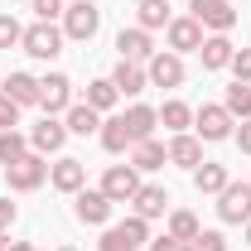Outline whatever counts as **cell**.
<instances>
[{
  "label": "cell",
  "mask_w": 251,
  "mask_h": 251,
  "mask_svg": "<svg viewBox=\"0 0 251 251\" xmlns=\"http://www.w3.org/2000/svg\"><path fill=\"white\" fill-rule=\"evenodd\" d=\"M218 218L222 222H251V184H227L218 193Z\"/></svg>",
  "instance_id": "11"
},
{
  "label": "cell",
  "mask_w": 251,
  "mask_h": 251,
  "mask_svg": "<svg viewBox=\"0 0 251 251\" xmlns=\"http://www.w3.org/2000/svg\"><path fill=\"white\" fill-rule=\"evenodd\" d=\"M20 39H25V25L15 15H0V49H15Z\"/></svg>",
  "instance_id": "32"
},
{
  "label": "cell",
  "mask_w": 251,
  "mask_h": 251,
  "mask_svg": "<svg viewBox=\"0 0 251 251\" xmlns=\"http://www.w3.org/2000/svg\"><path fill=\"white\" fill-rule=\"evenodd\" d=\"M39 106H44V116H63V111L73 106V82H68V73L39 77Z\"/></svg>",
  "instance_id": "9"
},
{
  "label": "cell",
  "mask_w": 251,
  "mask_h": 251,
  "mask_svg": "<svg viewBox=\"0 0 251 251\" xmlns=\"http://www.w3.org/2000/svg\"><path fill=\"white\" fill-rule=\"evenodd\" d=\"M188 251H227V237L222 232H198L193 242H184Z\"/></svg>",
  "instance_id": "33"
},
{
  "label": "cell",
  "mask_w": 251,
  "mask_h": 251,
  "mask_svg": "<svg viewBox=\"0 0 251 251\" xmlns=\"http://www.w3.org/2000/svg\"><path fill=\"white\" fill-rule=\"evenodd\" d=\"M49 179V159L44 155H25V159H15V164H5V184L15 188V193H34V188Z\"/></svg>",
  "instance_id": "4"
},
{
  "label": "cell",
  "mask_w": 251,
  "mask_h": 251,
  "mask_svg": "<svg viewBox=\"0 0 251 251\" xmlns=\"http://www.w3.org/2000/svg\"><path fill=\"white\" fill-rule=\"evenodd\" d=\"M63 140H68V126L58 116H44L39 126H29V150L34 155H58Z\"/></svg>",
  "instance_id": "12"
},
{
  "label": "cell",
  "mask_w": 251,
  "mask_h": 251,
  "mask_svg": "<svg viewBox=\"0 0 251 251\" xmlns=\"http://www.w3.org/2000/svg\"><path fill=\"white\" fill-rule=\"evenodd\" d=\"M222 106L232 111V121H247L251 116V82H232L227 97H222Z\"/></svg>",
  "instance_id": "29"
},
{
  "label": "cell",
  "mask_w": 251,
  "mask_h": 251,
  "mask_svg": "<svg viewBox=\"0 0 251 251\" xmlns=\"http://www.w3.org/2000/svg\"><path fill=\"white\" fill-rule=\"evenodd\" d=\"M188 15H193L203 29H213V34H227L237 25V5H232V0H188Z\"/></svg>",
  "instance_id": "5"
},
{
  "label": "cell",
  "mask_w": 251,
  "mask_h": 251,
  "mask_svg": "<svg viewBox=\"0 0 251 251\" xmlns=\"http://www.w3.org/2000/svg\"><path fill=\"white\" fill-rule=\"evenodd\" d=\"M10 227H15V203L0 198V232H10Z\"/></svg>",
  "instance_id": "39"
},
{
  "label": "cell",
  "mask_w": 251,
  "mask_h": 251,
  "mask_svg": "<svg viewBox=\"0 0 251 251\" xmlns=\"http://www.w3.org/2000/svg\"><path fill=\"white\" fill-rule=\"evenodd\" d=\"M63 126H68V135H97L101 130V111H92L87 101H77V106L63 111Z\"/></svg>",
  "instance_id": "22"
},
{
  "label": "cell",
  "mask_w": 251,
  "mask_h": 251,
  "mask_svg": "<svg viewBox=\"0 0 251 251\" xmlns=\"http://www.w3.org/2000/svg\"><path fill=\"white\" fill-rule=\"evenodd\" d=\"M34 251H39V247H34Z\"/></svg>",
  "instance_id": "44"
},
{
  "label": "cell",
  "mask_w": 251,
  "mask_h": 251,
  "mask_svg": "<svg viewBox=\"0 0 251 251\" xmlns=\"http://www.w3.org/2000/svg\"><path fill=\"white\" fill-rule=\"evenodd\" d=\"M150 251H188V247H184V242H174V237L164 232V237H155V242H150Z\"/></svg>",
  "instance_id": "38"
},
{
  "label": "cell",
  "mask_w": 251,
  "mask_h": 251,
  "mask_svg": "<svg viewBox=\"0 0 251 251\" xmlns=\"http://www.w3.org/2000/svg\"><path fill=\"white\" fill-rule=\"evenodd\" d=\"M20 49H25L29 58L49 63V58H58V53H63V29L53 25V20H34L29 29H25V39H20Z\"/></svg>",
  "instance_id": "2"
},
{
  "label": "cell",
  "mask_w": 251,
  "mask_h": 251,
  "mask_svg": "<svg viewBox=\"0 0 251 251\" xmlns=\"http://www.w3.org/2000/svg\"><path fill=\"white\" fill-rule=\"evenodd\" d=\"M130 208H135V218H164V213H169V193H164V188L159 184H140L135 188V198H130Z\"/></svg>",
  "instance_id": "18"
},
{
  "label": "cell",
  "mask_w": 251,
  "mask_h": 251,
  "mask_svg": "<svg viewBox=\"0 0 251 251\" xmlns=\"http://www.w3.org/2000/svg\"><path fill=\"white\" fill-rule=\"evenodd\" d=\"M130 164L150 174V169H164V164H169V155H164V145H159L155 135H150V140H140V145H130Z\"/></svg>",
  "instance_id": "25"
},
{
  "label": "cell",
  "mask_w": 251,
  "mask_h": 251,
  "mask_svg": "<svg viewBox=\"0 0 251 251\" xmlns=\"http://www.w3.org/2000/svg\"><path fill=\"white\" fill-rule=\"evenodd\" d=\"M49 184L58 188V193H77V188H87V164L73 155H63L58 164H49Z\"/></svg>",
  "instance_id": "13"
},
{
  "label": "cell",
  "mask_w": 251,
  "mask_h": 251,
  "mask_svg": "<svg viewBox=\"0 0 251 251\" xmlns=\"http://www.w3.org/2000/svg\"><path fill=\"white\" fill-rule=\"evenodd\" d=\"M97 140H101V150H106V155H126V150L135 145L121 116H111V121H101V130H97Z\"/></svg>",
  "instance_id": "23"
},
{
  "label": "cell",
  "mask_w": 251,
  "mask_h": 251,
  "mask_svg": "<svg viewBox=\"0 0 251 251\" xmlns=\"http://www.w3.org/2000/svg\"><path fill=\"white\" fill-rule=\"evenodd\" d=\"M116 101H121V92H116V82H111V77L87 82V106H92V111H111Z\"/></svg>",
  "instance_id": "27"
},
{
  "label": "cell",
  "mask_w": 251,
  "mask_h": 251,
  "mask_svg": "<svg viewBox=\"0 0 251 251\" xmlns=\"http://www.w3.org/2000/svg\"><path fill=\"white\" fill-rule=\"evenodd\" d=\"M5 251H34V247H29V242H10Z\"/></svg>",
  "instance_id": "40"
},
{
  "label": "cell",
  "mask_w": 251,
  "mask_h": 251,
  "mask_svg": "<svg viewBox=\"0 0 251 251\" xmlns=\"http://www.w3.org/2000/svg\"><path fill=\"white\" fill-rule=\"evenodd\" d=\"M63 251H77V247H63Z\"/></svg>",
  "instance_id": "43"
},
{
  "label": "cell",
  "mask_w": 251,
  "mask_h": 251,
  "mask_svg": "<svg viewBox=\"0 0 251 251\" xmlns=\"http://www.w3.org/2000/svg\"><path fill=\"white\" fill-rule=\"evenodd\" d=\"M0 92L10 97V101H20V106H39V77H29V73H10V77L0 82Z\"/></svg>",
  "instance_id": "21"
},
{
  "label": "cell",
  "mask_w": 251,
  "mask_h": 251,
  "mask_svg": "<svg viewBox=\"0 0 251 251\" xmlns=\"http://www.w3.org/2000/svg\"><path fill=\"white\" fill-rule=\"evenodd\" d=\"M145 242H150V222L145 218H126L101 232V251H140Z\"/></svg>",
  "instance_id": "3"
},
{
  "label": "cell",
  "mask_w": 251,
  "mask_h": 251,
  "mask_svg": "<svg viewBox=\"0 0 251 251\" xmlns=\"http://www.w3.org/2000/svg\"><path fill=\"white\" fill-rule=\"evenodd\" d=\"M232 135H237V145H242V155H251V116H247L242 126H237Z\"/></svg>",
  "instance_id": "37"
},
{
  "label": "cell",
  "mask_w": 251,
  "mask_h": 251,
  "mask_svg": "<svg viewBox=\"0 0 251 251\" xmlns=\"http://www.w3.org/2000/svg\"><path fill=\"white\" fill-rule=\"evenodd\" d=\"M20 111H25L20 101H10V97L0 92V130H15V126H20Z\"/></svg>",
  "instance_id": "34"
},
{
  "label": "cell",
  "mask_w": 251,
  "mask_h": 251,
  "mask_svg": "<svg viewBox=\"0 0 251 251\" xmlns=\"http://www.w3.org/2000/svg\"><path fill=\"white\" fill-rule=\"evenodd\" d=\"M135 188H140V169H135V164H111V169L101 174V193H106L111 203H130Z\"/></svg>",
  "instance_id": "10"
},
{
  "label": "cell",
  "mask_w": 251,
  "mask_h": 251,
  "mask_svg": "<svg viewBox=\"0 0 251 251\" xmlns=\"http://www.w3.org/2000/svg\"><path fill=\"white\" fill-rule=\"evenodd\" d=\"M227 184H232V179H227V164H213V159H203V164L193 169V188H198V193H213V198H218Z\"/></svg>",
  "instance_id": "24"
},
{
  "label": "cell",
  "mask_w": 251,
  "mask_h": 251,
  "mask_svg": "<svg viewBox=\"0 0 251 251\" xmlns=\"http://www.w3.org/2000/svg\"><path fill=\"white\" fill-rule=\"evenodd\" d=\"M169 20H174V15H169L164 0H140V5H135V25H140V29H169Z\"/></svg>",
  "instance_id": "26"
},
{
  "label": "cell",
  "mask_w": 251,
  "mask_h": 251,
  "mask_svg": "<svg viewBox=\"0 0 251 251\" xmlns=\"http://www.w3.org/2000/svg\"><path fill=\"white\" fill-rule=\"evenodd\" d=\"M232 53H237V44H232L227 34H208V39H203V49H198V58H203V68H208V73L227 68V63H232Z\"/></svg>",
  "instance_id": "20"
},
{
  "label": "cell",
  "mask_w": 251,
  "mask_h": 251,
  "mask_svg": "<svg viewBox=\"0 0 251 251\" xmlns=\"http://www.w3.org/2000/svg\"><path fill=\"white\" fill-rule=\"evenodd\" d=\"M198 232H203V227H198V218H193L188 208H174V213H169V237H174V242H193Z\"/></svg>",
  "instance_id": "31"
},
{
  "label": "cell",
  "mask_w": 251,
  "mask_h": 251,
  "mask_svg": "<svg viewBox=\"0 0 251 251\" xmlns=\"http://www.w3.org/2000/svg\"><path fill=\"white\" fill-rule=\"evenodd\" d=\"M97 29H101V10H97L92 0H68V10H63V39L92 44Z\"/></svg>",
  "instance_id": "1"
},
{
  "label": "cell",
  "mask_w": 251,
  "mask_h": 251,
  "mask_svg": "<svg viewBox=\"0 0 251 251\" xmlns=\"http://www.w3.org/2000/svg\"><path fill=\"white\" fill-rule=\"evenodd\" d=\"M159 126L174 130V135L188 130V126H193V106H188V101H164V106H159Z\"/></svg>",
  "instance_id": "28"
},
{
  "label": "cell",
  "mask_w": 251,
  "mask_h": 251,
  "mask_svg": "<svg viewBox=\"0 0 251 251\" xmlns=\"http://www.w3.org/2000/svg\"><path fill=\"white\" fill-rule=\"evenodd\" d=\"M5 247H10V242H5V232H0V251H5Z\"/></svg>",
  "instance_id": "41"
},
{
  "label": "cell",
  "mask_w": 251,
  "mask_h": 251,
  "mask_svg": "<svg viewBox=\"0 0 251 251\" xmlns=\"http://www.w3.org/2000/svg\"><path fill=\"white\" fill-rule=\"evenodd\" d=\"M227 68H232V77H237V82H251V49H237Z\"/></svg>",
  "instance_id": "35"
},
{
  "label": "cell",
  "mask_w": 251,
  "mask_h": 251,
  "mask_svg": "<svg viewBox=\"0 0 251 251\" xmlns=\"http://www.w3.org/2000/svg\"><path fill=\"white\" fill-rule=\"evenodd\" d=\"M63 10H68V0H34V15L39 20H58Z\"/></svg>",
  "instance_id": "36"
},
{
  "label": "cell",
  "mask_w": 251,
  "mask_h": 251,
  "mask_svg": "<svg viewBox=\"0 0 251 251\" xmlns=\"http://www.w3.org/2000/svg\"><path fill=\"white\" fill-rule=\"evenodd\" d=\"M164 39H169V53H179V58H184V53H198V49H203V39H208V34H203V25H198L193 15H179V20H169Z\"/></svg>",
  "instance_id": "8"
},
{
  "label": "cell",
  "mask_w": 251,
  "mask_h": 251,
  "mask_svg": "<svg viewBox=\"0 0 251 251\" xmlns=\"http://www.w3.org/2000/svg\"><path fill=\"white\" fill-rule=\"evenodd\" d=\"M116 53L126 63H150L155 58V44H150V29H140V25H130V29L116 34Z\"/></svg>",
  "instance_id": "14"
},
{
  "label": "cell",
  "mask_w": 251,
  "mask_h": 251,
  "mask_svg": "<svg viewBox=\"0 0 251 251\" xmlns=\"http://www.w3.org/2000/svg\"><path fill=\"white\" fill-rule=\"evenodd\" d=\"M111 82H116V92H121V97H140L145 87H150V73H145V63H126V58H116Z\"/></svg>",
  "instance_id": "16"
},
{
  "label": "cell",
  "mask_w": 251,
  "mask_h": 251,
  "mask_svg": "<svg viewBox=\"0 0 251 251\" xmlns=\"http://www.w3.org/2000/svg\"><path fill=\"white\" fill-rule=\"evenodd\" d=\"M164 155H169V164H179V169H198V164H203V140L188 135V130H179V135L164 145Z\"/></svg>",
  "instance_id": "17"
},
{
  "label": "cell",
  "mask_w": 251,
  "mask_h": 251,
  "mask_svg": "<svg viewBox=\"0 0 251 251\" xmlns=\"http://www.w3.org/2000/svg\"><path fill=\"white\" fill-rule=\"evenodd\" d=\"M247 242H251V222H247Z\"/></svg>",
  "instance_id": "42"
},
{
  "label": "cell",
  "mask_w": 251,
  "mask_h": 251,
  "mask_svg": "<svg viewBox=\"0 0 251 251\" xmlns=\"http://www.w3.org/2000/svg\"><path fill=\"white\" fill-rule=\"evenodd\" d=\"M25 155H29V135L25 130H0V164H15Z\"/></svg>",
  "instance_id": "30"
},
{
  "label": "cell",
  "mask_w": 251,
  "mask_h": 251,
  "mask_svg": "<svg viewBox=\"0 0 251 251\" xmlns=\"http://www.w3.org/2000/svg\"><path fill=\"white\" fill-rule=\"evenodd\" d=\"M150 73V87H184V58L179 53H155L145 63Z\"/></svg>",
  "instance_id": "15"
},
{
  "label": "cell",
  "mask_w": 251,
  "mask_h": 251,
  "mask_svg": "<svg viewBox=\"0 0 251 251\" xmlns=\"http://www.w3.org/2000/svg\"><path fill=\"white\" fill-rule=\"evenodd\" d=\"M232 111H227V106H213V101H208V106H198V111H193V130H198V140H208V145H213V140H227V135H232Z\"/></svg>",
  "instance_id": "7"
},
{
  "label": "cell",
  "mask_w": 251,
  "mask_h": 251,
  "mask_svg": "<svg viewBox=\"0 0 251 251\" xmlns=\"http://www.w3.org/2000/svg\"><path fill=\"white\" fill-rule=\"evenodd\" d=\"M126 130H130V140H135V145H140V140H150V135H155V126H159V111L155 106H140V101H135V106H126Z\"/></svg>",
  "instance_id": "19"
},
{
  "label": "cell",
  "mask_w": 251,
  "mask_h": 251,
  "mask_svg": "<svg viewBox=\"0 0 251 251\" xmlns=\"http://www.w3.org/2000/svg\"><path fill=\"white\" fill-rule=\"evenodd\" d=\"M111 198L101 193V188H77L73 193V213H77V222H87V227H106L111 222Z\"/></svg>",
  "instance_id": "6"
}]
</instances>
